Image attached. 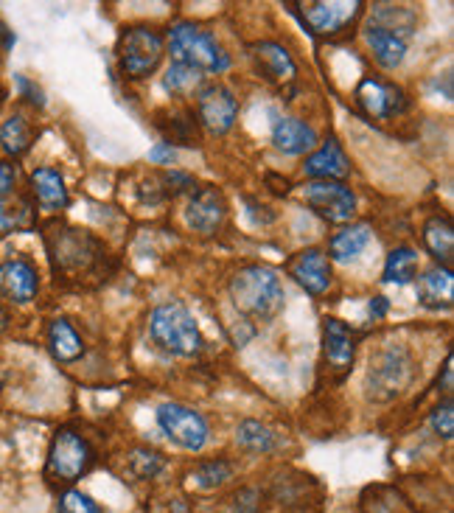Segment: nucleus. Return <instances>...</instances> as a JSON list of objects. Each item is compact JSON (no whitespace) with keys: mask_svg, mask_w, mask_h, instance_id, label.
<instances>
[{"mask_svg":"<svg viewBox=\"0 0 454 513\" xmlns=\"http://www.w3.org/2000/svg\"><path fill=\"white\" fill-rule=\"evenodd\" d=\"M239 118V99L222 82H208L197 90V121L211 135H227L236 127Z\"/></svg>","mask_w":454,"mask_h":513,"instance_id":"9","label":"nucleus"},{"mask_svg":"<svg viewBox=\"0 0 454 513\" xmlns=\"http://www.w3.org/2000/svg\"><path fill=\"white\" fill-rule=\"evenodd\" d=\"M452 354L446 357V362H443V382H438V387L443 390V399H452V390H454V368H452Z\"/></svg>","mask_w":454,"mask_h":513,"instance_id":"38","label":"nucleus"},{"mask_svg":"<svg viewBox=\"0 0 454 513\" xmlns=\"http://www.w3.org/2000/svg\"><path fill=\"white\" fill-rule=\"evenodd\" d=\"M163 186H171V194L188 191V188H194V177H188L183 171H166V174H163Z\"/></svg>","mask_w":454,"mask_h":513,"instance_id":"36","label":"nucleus"},{"mask_svg":"<svg viewBox=\"0 0 454 513\" xmlns=\"http://www.w3.org/2000/svg\"><path fill=\"white\" fill-rule=\"evenodd\" d=\"M163 87L169 90V93H188V90H194V87H202V73L191 71V68H185V65H177V62H171V68L163 76Z\"/></svg>","mask_w":454,"mask_h":513,"instance_id":"32","label":"nucleus"},{"mask_svg":"<svg viewBox=\"0 0 454 513\" xmlns=\"http://www.w3.org/2000/svg\"><path fill=\"white\" fill-rule=\"evenodd\" d=\"M236 443L242 446L244 452H253V455H270L281 446L278 435L267 424L253 421V418H247L236 427Z\"/></svg>","mask_w":454,"mask_h":513,"instance_id":"27","label":"nucleus"},{"mask_svg":"<svg viewBox=\"0 0 454 513\" xmlns=\"http://www.w3.org/2000/svg\"><path fill=\"white\" fill-rule=\"evenodd\" d=\"M323 351H326V362L331 371L345 373L354 365L356 357V340L351 328L345 326L337 317H328L323 323Z\"/></svg>","mask_w":454,"mask_h":513,"instance_id":"21","label":"nucleus"},{"mask_svg":"<svg viewBox=\"0 0 454 513\" xmlns=\"http://www.w3.org/2000/svg\"><path fill=\"white\" fill-rule=\"evenodd\" d=\"M166 469V457L160 455L157 449H135L132 455H129V471L138 477V480H155L160 471Z\"/></svg>","mask_w":454,"mask_h":513,"instance_id":"31","label":"nucleus"},{"mask_svg":"<svg viewBox=\"0 0 454 513\" xmlns=\"http://www.w3.org/2000/svg\"><path fill=\"white\" fill-rule=\"evenodd\" d=\"M51 247V256L57 261V267L62 270H82L93 261V253H96V242L87 236L85 230H57V244L48 242Z\"/></svg>","mask_w":454,"mask_h":513,"instance_id":"18","label":"nucleus"},{"mask_svg":"<svg viewBox=\"0 0 454 513\" xmlns=\"http://www.w3.org/2000/svg\"><path fill=\"white\" fill-rule=\"evenodd\" d=\"M236 466L225 460V457H216V460H202L197 469L191 471V480L202 491H213V488H222L227 480H233Z\"/></svg>","mask_w":454,"mask_h":513,"instance_id":"30","label":"nucleus"},{"mask_svg":"<svg viewBox=\"0 0 454 513\" xmlns=\"http://www.w3.org/2000/svg\"><path fill=\"white\" fill-rule=\"evenodd\" d=\"M429 427L435 429V435H440L443 441H452L454 435V407H452V399H443L432 410L429 415Z\"/></svg>","mask_w":454,"mask_h":513,"instance_id":"34","label":"nucleus"},{"mask_svg":"<svg viewBox=\"0 0 454 513\" xmlns=\"http://www.w3.org/2000/svg\"><path fill=\"white\" fill-rule=\"evenodd\" d=\"M373 239V233H370V225L365 222H351V225H342L334 236H331V242H328V261H340V264H348V261H354L365 253V247Z\"/></svg>","mask_w":454,"mask_h":513,"instance_id":"23","label":"nucleus"},{"mask_svg":"<svg viewBox=\"0 0 454 513\" xmlns=\"http://www.w3.org/2000/svg\"><path fill=\"white\" fill-rule=\"evenodd\" d=\"M31 197L40 205V211H48V214L65 211L71 202V194H68L62 171L54 166H40L31 171Z\"/></svg>","mask_w":454,"mask_h":513,"instance_id":"16","label":"nucleus"},{"mask_svg":"<svg viewBox=\"0 0 454 513\" xmlns=\"http://www.w3.org/2000/svg\"><path fill=\"white\" fill-rule=\"evenodd\" d=\"M230 300L244 317L267 323L284 312L286 289L281 275L264 264H247L230 278Z\"/></svg>","mask_w":454,"mask_h":513,"instance_id":"1","label":"nucleus"},{"mask_svg":"<svg viewBox=\"0 0 454 513\" xmlns=\"http://www.w3.org/2000/svg\"><path fill=\"white\" fill-rule=\"evenodd\" d=\"M48 351H51V357L57 359V362L71 365V362L82 359V354H85V340H82V334L73 328L71 320L57 317V320H51V326H48Z\"/></svg>","mask_w":454,"mask_h":513,"instance_id":"24","label":"nucleus"},{"mask_svg":"<svg viewBox=\"0 0 454 513\" xmlns=\"http://www.w3.org/2000/svg\"><path fill=\"white\" fill-rule=\"evenodd\" d=\"M166 48L177 65H185L191 71L208 73V76H222L230 71V54L219 45L211 31L202 29L191 20L174 23L166 34Z\"/></svg>","mask_w":454,"mask_h":513,"instance_id":"2","label":"nucleus"},{"mask_svg":"<svg viewBox=\"0 0 454 513\" xmlns=\"http://www.w3.org/2000/svg\"><path fill=\"white\" fill-rule=\"evenodd\" d=\"M6 326H9V314H6V309L0 306V331H3Z\"/></svg>","mask_w":454,"mask_h":513,"instance_id":"40","label":"nucleus"},{"mask_svg":"<svg viewBox=\"0 0 454 513\" xmlns=\"http://www.w3.org/2000/svg\"><path fill=\"white\" fill-rule=\"evenodd\" d=\"M289 278H295V284L300 289H306L309 295H326L331 284H334V270H331V261L320 250V247H309V250H300L298 256L286 264Z\"/></svg>","mask_w":454,"mask_h":513,"instance_id":"11","label":"nucleus"},{"mask_svg":"<svg viewBox=\"0 0 454 513\" xmlns=\"http://www.w3.org/2000/svg\"><path fill=\"white\" fill-rule=\"evenodd\" d=\"M93 463H96V452L79 429H57L48 449V463H45V474L54 483L73 485L93 469Z\"/></svg>","mask_w":454,"mask_h":513,"instance_id":"6","label":"nucleus"},{"mask_svg":"<svg viewBox=\"0 0 454 513\" xmlns=\"http://www.w3.org/2000/svg\"><path fill=\"white\" fill-rule=\"evenodd\" d=\"M365 43H368L370 54L376 59V65L384 68V71H396L404 65V59H407V37H401L396 31L384 29V26H376V23H370L368 29H365Z\"/></svg>","mask_w":454,"mask_h":513,"instance_id":"20","label":"nucleus"},{"mask_svg":"<svg viewBox=\"0 0 454 513\" xmlns=\"http://www.w3.org/2000/svg\"><path fill=\"white\" fill-rule=\"evenodd\" d=\"M157 427L169 438L174 446H180L185 452H202L211 441V427L205 421V415L180 404V401H166L157 407Z\"/></svg>","mask_w":454,"mask_h":513,"instance_id":"7","label":"nucleus"},{"mask_svg":"<svg viewBox=\"0 0 454 513\" xmlns=\"http://www.w3.org/2000/svg\"><path fill=\"white\" fill-rule=\"evenodd\" d=\"M166 37L152 26H129L118 40V68L129 82H143L160 68Z\"/></svg>","mask_w":454,"mask_h":513,"instance_id":"5","label":"nucleus"},{"mask_svg":"<svg viewBox=\"0 0 454 513\" xmlns=\"http://www.w3.org/2000/svg\"><path fill=\"white\" fill-rule=\"evenodd\" d=\"M0 104H3V87H0Z\"/></svg>","mask_w":454,"mask_h":513,"instance_id":"41","label":"nucleus"},{"mask_svg":"<svg viewBox=\"0 0 454 513\" xmlns=\"http://www.w3.org/2000/svg\"><path fill=\"white\" fill-rule=\"evenodd\" d=\"M31 141H34V129H31V124L23 115H9V118L3 121V127H0V149H3L6 155H26L31 149Z\"/></svg>","mask_w":454,"mask_h":513,"instance_id":"28","label":"nucleus"},{"mask_svg":"<svg viewBox=\"0 0 454 513\" xmlns=\"http://www.w3.org/2000/svg\"><path fill=\"white\" fill-rule=\"evenodd\" d=\"M57 508L59 513H107L96 499L85 494V491H79V488L62 491L57 499Z\"/></svg>","mask_w":454,"mask_h":513,"instance_id":"33","label":"nucleus"},{"mask_svg":"<svg viewBox=\"0 0 454 513\" xmlns=\"http://www.w3.org/2000/svg\"><path fill=\"white\" fill-rule=\"evenodd\" d=\"M370 317H373V320H382L384 314L390 312V300L387 298H382V295H379V298H373L370 300Z\"/></svg>","mask_w":454,"mask_h":513,"instance_id":"39","label":"nucleus"},{"mask_svg":"<svg viewBox=\"0 0 454 513\" xmlns=\"http://www.w3.org/2000/svg\"><path fill=\"white\" fill-rule=\"evenodd\" d=\"M424 247L429 256L435 258L438 267H449L452 270L454 261V228L449 216H432L424 225Z\"/></svg>","mask_w":454,"mask_h":513,"instance_id":"25","label":"nucleus"},{"mask_svg":"<svg viewBox=\"0 0 454 513\" xmlns=\"http://www.w3.org/2000/svg\"><path fill=\"white\" fill-rule=\"evenodd\" d=\"M306 177L312 180H331V183H345L351 177V160L342 152V146L334 138L320 143L314 152H309L306 163H303Z\"/></svg>","mask_w":454,"mask_h":513,"instance_id":"15","label":"nucleus"},{"mask_svg":"<svg viewBox=\"0 0 454 513\" xmlns=\"http://www.w3.org/2000/svg\"><path fill=\"white\" fill-rule=\"evenodd\" d=\"M253 59L258 62V71L275 85H286L298 76V62L292 59L284 45L275 43V40H261V43L253 45Z\"/></svg>","mask_w":454,"mask_h":513,"instance_id":"22","label":"nucleus"},{"mask_svg":"<svg viewBox=\"0 0 454 513\" xmlns=\"http://www.w3.org/2000/svg\"><path fill=\"white\" fill-rule=\"evenodd\" d=\"M356 104L376 121L384 118H393V115L404 113L407 107V96L404 90L390 82H379L373 76H365L359 85H356Z\"/></svg>","mask_w":454,"mask_h":513,"instance_id":"13","label":"nucleus"},{"mask_svg":"<svg viewBox=\"0 0 454 513\" xmlns=\"http://www.w3.org/2000/svg\"><path fill=\"white\" fill-rule=\"evenodd\" d=\"M34 225V205L29 197H6L0 200V233H17Z\"/></svg>","mask_w":454,"mask_h":513,"instance_id":"29","label":"nucleus"},{"mask_svg":"<svg viewBox=\"0 0 454 513\" xmlns=\"http://www.w3.org/2000/svg\"><path fill=\"white\" fill-rule=\"evenodd\" d=\"M418 300L432 312H446L454 303V272L449 267H429L418 278Z\"/></svg>","mask_w":454,"mask_h":513,"instance_id":"19","label":"nucleus"},{"mask_svg":"<svg viewBox=\"0 0 454 513\" xmlns=\"http://www.w3.org/2000/svg\"><path fill=\"white\" fill-rule=\"evenodd\" d=\"M40 292V272L29 258H9L0 264V295L17 306H26Z\"/></svg>","mask_w":454,"mask_h":513,"instance_id":"14","label":"nucleus"},{"mask_svg":"<svg viewBox=\"0 0 454 513\" xmlns=\"http://www.w3.org/2000/svg\"><path fill=\"white\" fill-rule=\"evenodd\" d=\"M149 160L157 163V166H171V163L177 160V152H174V146H171L169 141H163V143H157L155 149L149 152Z\"/></svg>","mask_w":454,"mask_h":513,"instance_id":"37","label":"nucleus"},{"mask_svg":"<svg viewBox=\"0 0 454 513\" xmlns=\"http://www.w3.org/2000/svg\"><path fill=\"white\" fill-rule=\"evenodd\" d=\"M272 143L278 152L289 157L309 155L317 149V129L303 118H278L272 127Z\"/></svg>","mask_w":454,"mask_h":513,"instance_id":"17","label":"nucleus"},{"mask_svg":"<svg viewBox=\"0 0 454 513\" xmlns=\"http://www.w3.org/2000/svg\"><path fill=\"white\" fill-rule=\"evenodd\" d=\"M415 376H418V365H415L410 348L393 342V345H387L370 357L368 376H365L368 399L379 401V404L398 399L410 390Z\"/></svg>","mask_w":454,"mask_h":513,"instance_id":"4","label":"nucleus"},{"mask_svg":"<svg viewBox=\"0 0 454 513\" xmlns=\"http://www.w3.org/2000/svg\"><path fill=\"white\" fill-rule=\"evenodd\" d=\"M17 188V166L9 160H0V200L12 197Z\"/></svg>","mask_w":454,"mask_h":513,"instance_id":"35","label":"nucleus"},{"mask_svg":"<svg viewBox=\"0 0 454 513\" xmlns=\"http://www.w3.org/2000/svg\"><path fill=\"white\" fill-rule=\"evenodd\" d=\"M418 278V253L401 244L396 250H390L387 258H384V272L382 281L384 284H396V286H407Z\"/></svg>","mask_w":454,"mask_h":513,"instance_id":"26","label":"nucleus"},{"mask_svg":"<svg viewBox=\"0 0 454 513\" xmlns=\"http://www.w3.org/2000/svg\"><path fill=\"white\" fill-rule=\"evenodd\" d=\"M227 219V202L222 191L213 186H202L191 191L185 202V225L199 233V236H213L219 233Z\"/></svg>","mask_w":454,"mask_h":513,"instance_id":"10","label":"nucleus"},{"mask_svg":"<svg viewBox=\"0 0 454 513\" xmlns=\"http://www.w3.org/2000/svg\"><path fill=\"white\" fill-rule=\"evenodd\" d=\"M149 337L169 357L191 359L202 354V348H205L197 317L177 300L160 303V306L152 309V314H149Z\"/></svg>","mask_w":454,"mask_h":513,"instance_id":"3","label":"nucleus"},{"mask_svg":"<svg viewBox=\"0 0 454 513\" xmlns=\"http://www.w3.org/2000/svg\"><path fill=\"white\" fill-rule=\"evenodd\" d=\"M303 200L328 225H351L356 216V194L348 183L309 180L303 186Z\"/></svg>","mask_w":454,"mask_h":513,"instance_id":"8","label":"nucleus"},{"mask_svg":"<svg viewBox=\"0 0 454 513\" xmlns=\"http://www.w3.org/2000/svg\"><path fill=\"white\" fill-rule=\"evenodd\" d=\"M362 3H326V0H317V3H306L300 6V15L303 23L312 29L317 37H334L342 29H348L356 17L362 15Z\"/></svg>","mask_w":454,"mask_h":513,"instance_id":"12","label":"nucleus"}]
</instances>
